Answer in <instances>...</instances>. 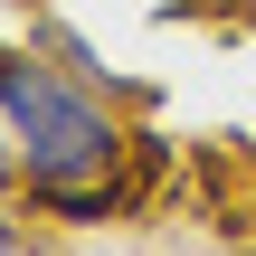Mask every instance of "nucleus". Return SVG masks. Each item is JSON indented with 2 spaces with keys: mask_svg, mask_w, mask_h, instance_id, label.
I'll list each match as a JSON object with an SVG mask.
<instances>
[{
  "mask_svg": "<svg viewBox=\"0 0 256 256\" xmlns=\"http://www.w3.org/2000/svg\"><path fill=\"white\" fill-rule=\"evenodd\" d=\"M228 10H256V0H228Z\"/></svg>",
  "mask_w": 256,
  "mask_h": 256,
  "instance_id": "nucleus-4",
  "label": "nucleus"
},
{
  "mask_svg": "<svg viewBox=\"0 0 256 256\" xmlns=\"http://www.w3.org/2000/svg\"><path fill=\"white\" fill-rule=\"evenodd\" d=\"M247 256H256V247H247Z\"/></svg>",
  "mask_w": 256,
  "mask_h": 256,
  "instance_id": "nucleus-5",
  "label": "nucleus"
},
{
  "mask_svg": "<svg viewBox=\"0 0 256 256\" xmlns=\"http://www.w3.org/2000/svg\"><path fill=\"white\" fill-rule=\"evenodd\" d=\"M0 124L19 142V190H76V180H114L133 133L104 104L95 76L57 66L48 48H0Z\"/></svg>",
  "mask_w": 256,
  "mask_h": 256,
  "instance_id": "nucleus-1",
  "label": "nucleus"
},
{
  "mask_svg": "<svg viewBox=\"0 0 256 256\" xmlns=\"http://www.w3.org/2000/svg\"><path fill=\"white\" fill-rule=\"evenodd\" d=\"M19 190V142H10V124H0V200Z\"/></svg>",
  "mask_w": 256,
  "mask_h": 256,
  "instance_id": "nucleus-3",
  "label": "nucleus"
},
{
  "mask_svg": "<svg viewBox=\"0 0 256 256\" xmlns=\"http://www.w3.org/2000/svg\"><path fill=\"white\" fill-rule=\"evenodd\" d=\"M19 247H28V218H19V209L0 200V256H19Z\"/></svg>",
  "mask_w": 256,
  "mask_h": 256,
  "instance_id": "nucleus-2",
  "label": "nucleus"
}]
</instances>
